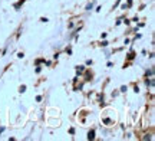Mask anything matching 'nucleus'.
<instances>
[{
  "label": "nucleus",
  "mask_w": 155,
  "mask_h": 141,
  "mask_svg": "<svg viewBox=\"0 0 155 141\" xmlns=\"http://www.w3.org/2000/svg\"><path fill=\"white\" fill-rule=\"evenodd\" d=\"M151 138H152V137H151V134H145V136L142 137V140H144V141H147V140H151Z\"/></svg>",
  "instance_id": "1"
}]
</instances>
